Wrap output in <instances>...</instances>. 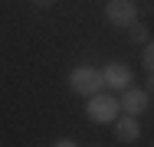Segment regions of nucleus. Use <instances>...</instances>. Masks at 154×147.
Returning <instances> with one entry per match:
<instances>
[{
  "instance_id": "obj_1",
  "label": "nucleus",
  "mask_w": 154,
  "mask_h": 147,
  "mask_svg": "<svg viewBox=\"0 0 154 147\" xmlns=\"http://www.w3.org/2000/svg\"><path fill=\"white\" fill-rule=\"evenodd\" d=\"M122 111V101L115 98V95H92L89 98V105H85V115L92 124H115V118Z\"/></svg>"
},
{
  "instance_id": "obj_7",
  "label": "nucleus",
  "mask_w": 154,
  "mask_h": 147,
  "mask_svg": "<svg viewBox=\"0 0 154 147\" xmlns=\"http://www.w3.org/2000/svg\"><path fill=\"white\" fill-rule=\"evenodd\" d=\"M148 36H151L148 26H144V23H138V20L128 26V43H131V46H144V43H148Z\"/></svg>"
},
{
  "instance_id": "obj_6",
  "label": "nucleus",
  "mask_w": 154,
  "mask_h": 147,
  "mask_svg": "<svg viewBox=\"0 0 154 147\" xmlns=\"http://www.w3.org/2000/svg\"><path fill=\"white\" fill-rule=\"evenodd\" d=\"M102 75H105V85H108V88H128V85H131V69L122 65V62L105 65V69H102Z\"/></svg>"
},
{
  "instance_id": "obj_5",
  "label": "nucleus",
  "mask_w": 154,
  "mask_h": 147,
  "mask_svg": "<svg viewBox=\"0 0 154 147\" xmlns=\"http://www.w3.org/2000/svg\"><path fill=\"white\" fill-rule=\"evenodd\" d=\"M148 101H151V92L148 88H125L122 95V111H128V115H141L144 108H148Z\"/></svg>"
},
{
  "instance_id": "obj_9",
  "label": "nucleus",
  "mask_w": 154,
  "mask_h": 147,
  "mask_svg": "<svg viewBox=\"0 0 154 147\" xmlns=\"http://www.w3.org/2000/svg\"><path fill=\"white\" fill-rule=\"evenodd\" d=\"M53 144H56V147H75L79 141H72V137H59V141H53Z\"/></svg>"
},
{
  "instance_id": "obj_10",
  "label": "nucleus",
  "mask_w": 154,
  "mask_h": 147,
  "mask_svg": "<svg viewBox=\"0 0 154 147\" xmlns=\"http://www.w3.org/2000/svg\"><path fill=\"white\" fill-rule=\"evenodd\" d=\"M30 3H33V7H39V10H49L56 0H30Z\"/></svg>"
},
{
  "instance_id": "obj_2",
  "label": "nucleus",
  "mask_w": 154,
  "mask_h": 147,
  "mask_svg": "<svg viewBox=\"0 0 154 147\" xmlns=\"http://www.w3.org/2000/svg\"><path fill=\"white\" fill-rule=\"evenodd\" d=\"M105 85V75L92 69V65H79V69H72V75H69V88L75 92V95H85V98H92L98 95Z\"/></svg>"
},
{
  "instance_id": "obj_3",
  "label": "nucleus",
  "mask_w": 154,
  "mask_h": 147,
  "mask_svg": "<svg viewBox=\"0 0 154 147\" xmlns=\"http://www.w3.org/2000/svg\"><path fill=\"white\" fill-rule=\"evenodd\" d=\"M105 20H108L112 26L128 29L134 20H138V7H134V0H105Z\"/></svg>"
},
{
  "instance_id": "obj_11",
  "label": "nucleus",
  "mask_w": 154,
  "mask_h": 147,
  "mask_svg": "<svg viewBox=\"0 0 154 147\" xmlns=\"http://www.w3.org/2000/svg\"><path fill=\"white\" fill-rule=\"evenodd\" d=\"M144 88H148V92H154V72H148V85H144Z\"/></svg>"
},
{
  "instance_id": "obj_4",
  "label": "nucleus",
  "mask_w": 154,
  "mask_h": 147,
  "mask_svg": "<svg viewBox=\"0 0 154 147\" xmlns=\"http://www.w3.org/2000/svg\"><path fill=\"white\" fill-rule=\"evenodd\" d=\"M141 137V124H138V118L128 115L125 111L122 118H115V141H122V144H134Z\"/></svg>"
},
{
  "instance_id": "obj_8",
  "label": "nucleus",
  "mask_w": 154,
  "mask_h": 147,
  "mask_svg": "<svg viewBox=\"0 0 154 147\" xmlns=\"http://www.w3.org/2000/svg\"><path fill=\"white\" fill-rule=\"evenodd\" d=\"M141 62H144V69H148V72H154V39L144 43V56H141Z\"/></svg>"
}]
</instances>
